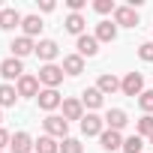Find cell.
<instances>
[{
    "label": "cell",
    "instance_id": "6da1fadb",
    "mask_svg": "<svg viewBox=\"0 0 153 153\" xmlns=\"http://www.w3.org/2000/svg\"><path fill=\"white\" fill-rule=\"evenodd\" d=\"M15 90H18V96L21 99H36L39 96V75H30V72H24L21 78L15 81Z\"/></svg>",
    "mask_w": 153,
    "mask_h": 153
},
{
    "label": "cell",
    "instance_id": "7a4b0ae2",
    "mask_svg": "<svg viewBox=\"0 0 153 153\" xmlns=\"http://www.w3.org/2000/svg\"><path fill=\"white\" fill-rule=\"evenodd\" d=\"M42 126H45V135H51V138H69V123L63 120V114H48L45 120H42Z\"/></svg>",
    "mask_w": 153,
    "mask_h": 153
},
{
    "label": "cell",
    "instance_id": "3957f363",
    "mask_svg": "<svg viewBox=\"0 0 153 153\" xmlns=\"http://www.w3.org/2000/svg\"><path fill=\"white\" fill-rule=\"evenodd\" d=\"M120 90H123V96L138 99V96L144 93V75H141V72H126L123 81H120Z\"/></svg>",
    "mask_w": 153,
    "mask_h": 153
},
{
    "label": "cell",
    "instance_id": "277c9868",
    "mask_svg": "<svg viewBox=\"0 0 153 153\" xmlns=\"http://www.w3.org/2000/svg\"><path fill=\"white\" fill-rule=\"evenodd\" d=\"M63 81V66H57V63H45L42 69H39V84H45V87H51V90H57V84Z\"/></svg>",
    "mask_w": 153,
    "mask_h": 153
},
{
    "label": "cell",
    "instance_id": "5b68a950",
    "mask_svg": "<svg viewBox=\"0 0 153 153\" xmlns=\"http://www.w3.org/2000/svg\"><path fill=\"white\" fill-rule=\"evenodd\" d=\"M0 75H3L6 84H9V81H18L21 75H24V63H21L18 57H6L3 63H0Z\"/></svg>",
    "mask_w": 153,
    "mask_h": 153
},
{
    "label": "cell",
    "instance_id": "8992f818",
    "mask_svg": "<svg viewBox=\"0 0 153 153\" xmlns=\"http://www.w3.org/2000/svg\"><path fill=\"white\" fill-rule=\"evenodd\" d=\"M36 102H39V108H42V111H48V114H51V111H57V108L63 105V96H60L57 90H51V87H42V90H39V96H36Z\"/></svg>",
    "mask_w": 153,
    "mask_h": 153
},
{
    "label": "cell",
    "instance_id": "52a82bcc",
    "mask_svg": "<svg viewBox=\"0 0 153 153\" xmlns=\"http://www.w3.org/2000/svg\"><path fill=\"white\" fill-rule=\"evenodd\" d=\"M57 54H60V45H57L54 39H39V42H36V57L42 60V66H45V63H54Z\"/></svg>",
    "mask_w": 153,
    "mask_h": 153
},
{
    "label": "cell",
    "instance_id": "ba28073f",
    "mask_svg": "<svg viewBox=\"0 0 153 153\" xmlns=\"http://www.w3.org/2000/svg\"><path fill=\"white\" fill-rule=\"evenodd\" d=\"M81 132H84L87 138H93V135H102V132H105V117H99V114L87 111V114H84V120H81Z\"/></svg>",
    "mask_w": 153,
    "mask_h": 153
},
{
    "label": "cell",
    "instance_id": "9c48e42d",
    "mask_svg": "<svg viewBox=\"0 0 153 153\" xmlns=\"http://www.w3.org/2000/svg\"><path fill=\"white\" fill-rule=\"evenodd\" d=\"M114 24H117V27H138V9H132V6H117V9H114Z\"/></svg>",
    "mask_w": 153,
    "mask_h": 153
},
{
    "label": "cell",
    "instance_id": "30bf717a",
    "mask_svg": "<svg viewBox=\"0 0 153 153\" xmlns=\"http://www.w3.org/2000/svg\"><path fill=\"white\" fill-rule=\"evenodd\" d=\"M9 48H12V57H18V60H24L27 54H36V42H33L30 36H24V33H21L18 39H12Z\"/></svg>",
    "mask_w": 153,
    "mask_h": 153
},
{
    "label": "cell",
    "instance_id": "8fae6325",
    "mask_svg": "<svg viewBox=\"0 0 153 153\" xmlns=\"http://www.w3.org/2000/svg\"><path fill=\"white\" fill-rule=\"evenodd\" d=\"M21 21H24V15L18 9H12V6L0 9V30H15V27H21Z\"/></svg>",
    "mask_w": 153,
    "mask_h": 153
},
{
    "label": "cell",
    "instance_id": "7c38bea8",
    "mask_svg": "<svg viewBox=\"0 0 153 153\" xmlns=\"http://www.w3.org/2000/svg\"><path fill=\"white\" fill-rule=\"evenodd\" d=\"M75 48H78L81 57H96V54H99V42H96V36H90V33H84V36L75 39Z\"/></svg>",
    "mask_w": 153,
    "mask_h": 153
},
{
    "label": "cell",
    "instance_id": "4fadbf2b",
    "mask_svg": "<svg viewBox=\"0 0 153 153\" xmlns=\"http://www.w3.org/2000/svg\"><path fill=\"white\" fill-rule=\"evenodd\" d=\"M126 123H129V114H126L123 108H108V114H105V129H114V132H120Z\"/></svg>",
    "mask_w": 153,
    "mask_h": 153
},
{
    "label": "cell",
    "instance_id": "5bb4252c",
    "mask_svg": "<svg viewBox=\"0 0 153 153\" xmlns=\"http://www.w3.org/2000/svg\"><path fill=\"white\" fill-rule=\"evenodd\" d=\"M9 150H12V153H33V150H36V141H33L27 132H15Z\"/></svg>",
    "mask_w": 153,
    "mask_h": 153
},
{
    "label": "cell",
    "instance_id": "9a60e30c",
    "mask_svg": "<svg viewBox=\"0 0 153 153\" xmlns=\"http://www.w3.org/2000/svg\"><path fill=\"white\" fill-rule=\"evenodd\" d=\"M63 120L69 123V120H84V105H81V99H63Z\"/></svg>",
    "mask_w": 153,
    "mask_h": 153
},
{
    "label": "cell",
    "instance_id": "2e32d148",
    "mask_svg": "<svg viewBox=\"0 0 153 153\" xmlns=\"http://www.w3.org/2000/svg\"><path fill=\"white\" fill-rule=\"evenodd\" d=\"M81 72H84V57L78 51L63 57V75H72V78H75V75H81Z\"/></svg>",
    "mask_w": 153,
    "mask_h": 153
},
{
    "label": "cell",
    "instance_id": "e0dca14e",
    "mask_svg": "<svg viewBox=\"0 0 153 153\" xmlns=\"http://www.w3.org/2000/svg\"><path fill=\"white\" fill-rule=\"evenodd\" d=\"M99 141H102V150H108V153L123 150V135H120V132H114V129H105V132L99 135Z\"/></svg>",
    "mask_w": 153,
    "mask_h": 153
},
{
    "label": "cell",
    "instance_id": "ac0fdd59",
    "mask_svg": "<svg viewBox=\"0 0 153 153\" xmlns=\"http://www.w3.org/2000/svg\"><path fill=\"white\" fill-rule=\"evenodd\" d=\"M96 87H99V93H102V96H111V93H117V90H120V78H117V75H111V72H105V75H99Z\"/></svg>",
    "mask_w": 153,
    "mask_h": 153
},
{
    "label": "cell",
    "instance_id": "d6986e66",
    "mask_svg": "<svg viewBox=\"0 0 153 153\" xmlns=\"http://www.w3.org/2000/svg\"><path fill=\"white\" fill-rule=\"evenodd\" d=\"M93 36H96V42H114L117 39V24L114 21H99Z\"/></svg>",
    "mask_w": 153,
    "mask_h": 153
},
{
    "label": "cell",
    "instance_id": "ffe728a7",
    "mask_svg": "<svg viewBox=\"0 0 153 153\" xmlns=\"http://www.w3.org/2000/svg\"><path fill=\"white\" fill-rule=\"evenodd\" d=\"M102 102H105V96L99 93V87H87V90L81 93V105H84V108H90V111L102 108Z\"/></svg>",
    "mask_w": 153,
    "mask_h": 153
},
{
    "label": "cell",
    "instance_id": "44dd1931",
    "mask_svg": "<svg viewBox=\"0 0 153 153\" xmlns=\"http://www.w3.org/2000/svg\"><path fill=\"white\" fill-rule=\"evenodd\" d=\"M63 27H66L72 36H84L87 21H84V15H78V12H69V15H66V21H63Z\"/></svg>",
    "mask_w": 153,
    "mask_h": 153
},
{
    "label": "cell",
    "instance_id": "7402d4cb",
    "mask_svg": "<svg viewBox=\"0 0 153 153\" xmlns=\"http://www.w3.org/2000/svg\"><path fill=\"white\" fill-rule=\"evenodd\" d=\"M42 27H45V24H42V18H39V15H24V21H21V30H24V36H30V39H33V36H39V33H42Z\"/></svg>",
    "mask_w": 153,
    "mask_h": 153
},
{
    "label": "cell",
    "instance_id": "603a6c76",
    "mask_svg": "<svg viewBox=\"0 0 153 153\" xmlns=\"http://www.w3.org/2000/svg\"><path fill=\"white\" fill-rule=\"evenodd\" d=\"M33 153H60V141L51 135H39L36 138V150Z\"/></svg>",
    "mask_w": 153,
    "mask_h": 153
},
{
    "label": "cell",
    "instance_id": "cb8c5ba5",
    "mask_svg": "<svg viewBox=\"0 0 153 153\" xmlns=\"http://www.w3.org/2000/svg\"><path fill=\"white\" fill-rule=\"evenodd\" d=\"M15 99H18L15 84H0V108H12Z\"/></svg>",
    "mask_w": 153,
    "mask_h": 153
},
{
    "label": "cell",
    "instance_id": "d4e9b609",
    "mask_svg": "<svg viewBox=\"0 0 153 153\" xmlns=\"http://www.w3.org/2000/svg\"><path fill=\"white\" fill-rule=\"evenodd\" d=\"M135 135H141V138H150V135H153V114L138 117V123H135Z\"/></svg>",
    "mask_w": 153,
    "mask_h": 153
},
{
    "label": "cell",
    "instance_id": "484cf974",
    "mask_svg": "<svg viewBox=\"0 0 153 153\" xmlns=\"http://www.w3.org/2000/svg\"><path fill=\"white\" fill-rule=\"evenodd\" d=\"M141 147H144V138H141V135L123 138V153H141Z\"/></svg>",
    "mask_w": 153,
    "mask_h": 153
},
{
    "label": "cell",
    "instance_id": "4316f807",
    "mask_svg": "<svg viewBox=\"0 0 153 153\" xmlns=\"http://www.w3.org/2000/svg\"><path fill=\"white\" fill-rule=\"evenodd\" d=\"M60 153H84V147H81L78 138H63L60 141Z\"/></svg>",
    "mask_w": 153,
    "mask_h": 153
},
{
    "label": "cell",
    "instance_id": "83f0119b",
    "mask_svg": "<svg viewBox=\"0 0 153 153\" xmlns=\"http://www.w3.org/2000/svg\"><path fill=\"white\" fill-rule=\"evenodd\" d=\"M138 108H141L144 114H153V90H144V93L138 96Z\"/></svg>",
    "mask_w": 153,
    "mask_h": 153
},
{
    "label": "cell",
    "instance_id": "f1b7e54d",
    "mask_svg": "<svg viewBox=\"0 0 153 153\" xmlns=\"http://www.w3.org/2000/svg\"><path fill=\"white\" fill-rule=\"evenodd\" d=\"M93 9H96L99 15H108V12L114 15V9H117V6H114V0H93Z\"/></svg>",
    "mask_w": 153,
    "mask_h": 153
},
{
    "label": "cell",
    "instance_id": "f546056e",
    "mask_svg": "<svg viewBox=\"0 0 153 153\" xmlns=\"http://www.w3.org/2000/svg\"><path fill=\"white\" fill-rule=\"evenodd\" d=\"M138 57H141L144 63H153V42H141V45H138Z\"/></svg>",
    "mask_w": 153,
    "mask_h": 153
},
{
    "label": "cell",
    "instance_id": "4dcf8cb0",
    "mask_svg": "<svg viewBox=\"0 0 153 153\" xmlns=\"http://www.w3.org/2000/svg\"><path fill=\"white\" fill-rule=\"evenodd\" d=\"M66 6H69V12H78L81 15V9L87 6V0H66Z\"/></svg>",
    "mask_w": 153,
    "mask_h": 153
},
{
    "label": "cell",
    "instance_id": "1f68e13d",
    "mask_svg": "<svg viewBox=\"0 0 153 153\" xmlns=\"http://www.w3.org/2000/svg\"><path fill=\"white\" fill-rule=\"evenodd\" d=\"M9 144H12V135H9L3 126H0V153H3V147H9Z\"/></svg>",
    "mask_w": 153,
    "mask_h": 153
},
{
    "label": "cell",
    "instance_id": "d6a6232c",
    "mask_svg": "<svg viewBox=\"0 0 153 153\" xmlns=\"http://www.w3.org/2000/svg\"><path fill=\"white\" fill-rule=\"evenodd\" d=\"M54 6H57L54 0H39V9H42V12H54Z\"/></svg>",
    "mask_w": 153,
    "mask_h": 153
},
{
    "label": "cell",
    "instance_id": "836d02e7",
    "mask_svg": "<svg viewBox=\"0 0 153 153\" xmlns=\"http://www.w3.org/2000/svg\"><path fill=\"white\" fill-rule=\"evenodd\" d=\"M147 141H150V144H153V135H150V138H147Z\"/></svg>",
    "mask_w": 153,
    "mask_h": 153
},
{
    "label": "cell",
    "instance_id": "e575fe53",
    "mask_svg": "<svg viewBox=\"0 0 153 153\" xmlns=\"http://www.w3.org/2000/svg\"><path fill=\"white\" fill-rule=\"evenodd\" d=\"M0 120H3V111H0Z\"/></svg>",
    "mask_w": 153,
    "mask_h": 153
}]
</instances>
